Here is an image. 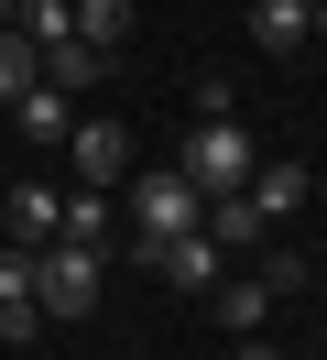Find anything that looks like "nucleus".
Masks as SVG:
<instances>
[{
  "mask_svg": "<svg viewBox=\"0 0 327 360\" xmlns=\"http://www.w3.org/2000/svg\"><path fill=\"white\" fill-rule=\"evenodd\" d=\"M11 22L33 33V44H65V33H77V0H11Z\"/></svg>",
  "mask_w": 327,
  "mask_h": 360,
  "instance_id": "obj_16",
  "label": "nucleus"
},
{
  "mask_svg": "<svg viewBox=\"0 0 327 360\" xmlns=\"http://www.w3.org/2000/svg\"><path fill=\"white\" fill-rule=\"evenodd\" d=\"M33 306L44 316H87L98 306V240H44L33 251Z\"/></svg>",
  "mask_w": 327,
  "mask_h": 360,
  "instance_id": "obj_2",
  "label": "nucleus"
},
{
  "mask_svg": "<svg viewBox=\"0 0 327 360\" xmlns=\"http://www.w3.org/2000/svg\"><path fill=\"white\" fill-rule=\"evenodd\" d=\"M251 273H262V284H273V295H305V262H295V251H283V240H262V251H251Z\"/></svg>",
  "mask_w": 327,
  "mask_h": 360,
  "instance_id": "obj_18",
  "label": "nucleus"
},
{
  "mask_svg": "<svg viewBox=\"0 0 327 360\" xmlns=\"http://www.w3.org/2000/svg\"><path fill=\"white\" fill-rule=\"evenodd\" d=\"M240 360H283V349H240Z\"/></svg>",
  "mask_w": 327,
  "mask_h": 360,
  "instance_id": "obj_20",
  "label": "nucleus"
},
{
  "mask_svg": "<svg viewBox=\"0 0 327 360\" xmlns=\"http://www.w3.org/2000/svg\"><path fill=\"white\" fill-rule=\"evenodd\" d=\"M55 219H65V197H55V186H11V240H22V251H44V240H55Z\"/></svg>",
  "mask_w": 327,
  "mask_h": 360,
  "instance_id": "obj_12",
  "label": "nucleus"
},
{
  "mask_svg": "<svg viewBox=\"0 0 327 360\" xmlns=\"http://www.w3.org/2000/svg\"><path fill=\"white\" fill-rule=\"evenodd\" d=\"M305 11H316V33H327V0H305Z\"/></svg>",
  "mask_w": 327,
  "mask_h": 360,
  "instance_id": "obj_19",
  "label": "nucleus"
},
{
  "mask_svg": "<svg viewBox=\"0 0 327 360\" xmlns=\"http://www.w3.org/2000/svg\"><path fill=\"white\" fill-rule=\"evenodd\" d=\"M11 110H22V142H44V153H65V131H77V88H55V77H33V88H22Z\"/></svg>",
  "mask_w": 327,
  "mask_h": 360,
  "instance_id": "obj_6",
  "label": "nucleus"
},
{
  "mask_svg": "<svg viewBox=\"0 0 327 360\" xmlns=\"http://www.w3.org/2000/svg\"><path fill=\"white\" fill-rule=\"evenodd\" d=\"M207 219V197H196L186 175H131V251L142 240H174V229Z\"/></svg>",
  "mask_w": 327,
  "mask_h": 360,
  "instance_id": "obj_3",
  "label": "nucleus"
},
{
  "mask_svg": "<svg viewBox=\"0 0 327 360\" xmlns=\"http://www.w3.org/2000/svg\"><path fill=\"white\" fill-rule=\"evenodd\" d=\"M0 33H11V0H0Z\"/></svg>",
  "mask_w": 327,
  "mask_h": 360,
  "instance_id": "obj_21",
  "label": "nucleus"
},
{
  "mask_svg": "<svg viewBox=\"0 0 327 360\" xmlns=\"http://www.w3.org/2000/svg\"><path fill=\"white\" fill-rule=\"evenodd\" d=\"M77 44L120 55V44H131V0H77Z\"/></svg>",
  "mask_w": 327,
  "mask_h": 360,
  "instance_id": "obj_13",
  "label": "nucleus"
},
{
  "mask_svg": "<svg viewBox=\"0 0 327 360\" xmlns=\"http://www.w3.org/2000/svg\"><path fill=\"white\" fill-rule=\"evenodd\" d=\"M273 306H283V295L262 284V273H218V284H207V316H218L229 338H262V316H273Z\"/></svg>",
  "mask_w": 327,
  "mask_h": 360,
  "instance_id": "obj_5",
  "label": "nucleus"
},
{
  "mask_svg": "<svg viewBox=\"0 0 327 360\" xmlns=\"http://www.w3.org/2000/svg\"><path fill=\"white\" fill-rule=\"evenodd\" d=\"M44 328V306H33V251H0V338H33Z\"/></svg>",
  "mask_w": 327,
  "mask_h": 360,
  "instance_id": "obj_9",
  "label": "nucleus"
},
{
  "mask_svg": "<svg viewBox=\"0 0 327 360\" xmlns=\"http://www.w3.org/2000/svg\"><path fill=\"white\" fill-rule=\"evenodd\" d=\"M240 197H251V207H262V219H273V229H283V219H295V207H305V197H316V175H305V164H251V186H240Z\"/></svg>",
  "mask_w": 327,
  "mask_h": 360,
  "instance_id": "obj_10",
  "label": "nucleus"
},
{
  "mask_svg": "<svg viewBox=\"0 0 327 360\" xmlns=\"http://www.w3.org/2000/svg\"><path fill=\"white\" fill-rule=\"evenodd\" d=\"M65 164H77L87 186L131 175V131H120V120H77V131H65Z\"/></svg>",
  "mask_w": 327,
  "mask_h": 360,
  "instance_id": "obj_7",
  "label": "nucleus"
},
{
  "mask_svg": "<svg viewBox=\"0 0 327 360\" xmlns=\"http://www.w3.org/2000/svg\"><path fill=\"white\" fill-rule=\"evenodd\" d=\"M55 240H109V197H98V186H87V197H65Z\"/></svg>",
  "mask_w": 327,
  "mask_h": 360,
  "instance_id": "obj_17",
  "label": "nucleus"
},
{
  "mask_svg": "<svg viewBox=\"0 0 327 360\" xmlns=\"http://www.w3.org/2000/svg\"><path fill=\"white\" fill-rule=\"evenodd\" d=\"M98 66H109V55L77 44V33H65V44H44V77H55V88H98Z\"/></svg>",
  "mask_w": 327,
  "mask_h": 360,
  "instance_id": "obj_15",
  "label": "nucleus"
},
{
  "mask_svg": "<svg viewBox=\"0 0 327 360\" xmlns=\"http://www.w3.org/2000/svg\"><path fill=\"white\" fill-rule=\"evenodd\" d=\"M251 164H262V142L240 131V110H229V120H186V164H174V175H186L196 197H240Z\"/></svg>",
  "mask_w": 327,
  "mask_h": 360,
  "instance_id": "obj_1",
  "label": "nucleus"
},
{
  "mask_svg": "<svg viewBox=\"0 0 327 360\" xmlns=\"http://www.w3.org/2000/svg\"><path fill=\"white\" fill-rule=\"evenodd\" d=\"M33 77H44V44H33V33L11 22V33H0V110H11V98L33 88Z\"/></svg>",
  "mask_w": 327,
  "mask_h": 360,
  "instance_id": "obj_14",
  "label": "nucleus"
},
{
  "mask_svg": "<svg viewBox=\"0 0 327 360\" xmlns=\"http://www.w3.org/2000/svg\"><path fill=\"white\" fill-rule=\"evenodd\" d=\"M131 262H153V273H164L174 295H207L218 273H229V251H218V240H207V219H196V229H174V240H142Z\"/></svg>",
  "mask_w": 327,
  "mask_h": 360,
  "instance_id": "obj_4",
  "label": "nucleus"
},
{
  "mask_svg": "<svg viewBox=\"0 0 327 360\" xmlns=\"http://www.w3.org/2000/svg\"><path fill=\"white\" fill-rule=\"evenodd\" d=\"M207 240H218V251H229V262H251V251H262V240H273V219H262V207H251V197H207Z\"/></svg>",
  "mask_w": 327,
  "mask_h": 360,
  "instance_id": "obj_11",
  "label": "nucleus"
},
{
  "mask_svg": "<svg viewBox=\"0 0 327 360\" xmlns=\"http://www.w3.org/2000/svg\"><path fill=\"white\" fill-rule=\"evenodd\" d=\"M251 44L262 55H305L316 44V11H305V0H251Z\"/></svg>",
  "mask_w": 327,
  "mask_h": 360,
  "instance_id": "obj_8",
  "label": "nucleus"
}]
</instances>
